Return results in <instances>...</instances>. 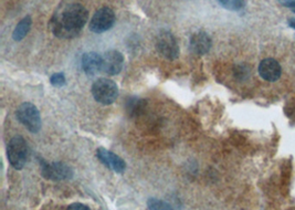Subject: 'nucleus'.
<instances>
[{"label": "nucleus", "mask_w": 295, "mask_h": 210, "mask_svg": "<svg viewBox=\"0 0 295 210\" xmlns=\"http://www.w3.org/2000/svg\"><path fill=\"white\" fill-rule=\"evenodd\" d=\"M88 19L89 12L86 7L80 4H72L51 19V31L60 39L75 38L82 31Z\"/></svg>", "instance_id": "nucleus-1"}, {"label": "nucleus", "mask_w": 295, "mask_h": 210, "mask_svg": "<svg viewBox=\"0 0 295 210\" xmlns=\"http://www.w3.org/2000/svg\"><path fill=\"white\" fill-rule=\"evenodd\" d=\"M94 99L101 104L109 105L114 103L118 96V88L114 81L110 79H98L92 86Z\"/></svg>", "instance_id": "nucleus-2"}, {"label": "nucleus", "mask_w": 295, "mask_h": 210, "mask_svg": "<svg viewBox=\"0 0 295 210\" xmlns=\"http://www.w3.org/2000/svg\"><path fill=\"white\" fill-rule=\"evenodd\" d=\"M7 155L10 165L17 171L23 170L28 157V149L25 139L21 136L11 138L7 147Z\"/></svg>", "instance_id": "nucleus-3"}, {"label": "nucleus", "mask_w": 295, "mask_h": 210, "mask_svg": "<svg viewBox=\"0 0 295 210\" xmlns=\"http://www.w3.org/2000/svg\"><path fill=\"white\" fill-rule=\"evenodd\" d=\"M17 120L32 133H38L41 129V117L38 109L31 103L21 104L16 112Z\"/></svg>", "instance_id": "nucleus-4"}, {"label": "nucleus", "mask_w": 295, "mask_h": 210, "mask_svg": "<svg viewBox=\"0 0 295 210\" xmlns=\"http://www.w3.org/2000/svg\"><path fill=\"white\" fill-rule=\"evenodd\" d=\"M156 49L165 59L175 60L179 55V47L176 38L170 31H161L156 39Z\"/></svg>", "instance_id": "nucleus-5"}, {"label": "nucleus", "mask_w": 295, "mask_h": 210, "mask_svg": "<svg viewBox=\"0 0 295 210\" xmlns=\"http://www.w3.org/2000/svg\"><path fill=\"white\" fill-rule=\"evenodd\" d=\"M115 23V13L109 7L98 9L90 21L89 28L94 33H103L110 30Z\"/></svg>", "instance_id": "nucleus-6"}, {"label": "nucleus", "mask_w": 295, "mask_h": 210, "mask_svg": "<svg viewBox=\"0 0 295 210\" xmlns=\"http://www.w3.org/2000/svg\"><path fill=\"white\" fill-rule=\"evenodd\" d=\"M41 173L42 176L46 179H50L54 181L67 180L73 177L72 168L61 162H54L50 164L41 162Z\"/></svg>", "instance_id": "nucleus-7"}, {"label": "nucleus", "mask_w": 295, "mask_h": 210, "mask_svg": "<svg viewBox=\"0 0 295 210\" xmlns=\"http://www.w3.org/2000/svg\"><path fill=\"white\" fill-rule=\"evenodd\" d=\"M124 66L123 54L117 50H110L103 57V70L104 73L109 75H116L122 71Z\"/></svg>", "instance_id": "nucleus-8"}, {"label": "nucleus", "mask_w": 295, "mask_h": 210, "mask_svg": "<svg viewBox=\"0 0 295 210\" xmlns=\"http://www.w3.org/2000/svg\"><path fill=\"white\" fill-rule=\"evenodd\" d=\"M96 155L98 159L101 160V163H103L105 166H108L110 170L114 171L115 173L118 174H122L125 172L126 164L121 157L116 155V154L105 150L103 147H100V149L96 151Z\"/></svg>", "instance_id": "nucleus-9"}, {"label": "nucleus", "mask_w": 295, "mask_h": 210, "mask_svg": "<svg viewBox=\"0 0 295 210\" xmlns=\"http://www.w3.org/2000/svg\"><path fill=\"white\" fill-rule=\"evenodd\" d=\"M281 73H282L281 66L275 59H265L259 65V74L265 81L275 82L280 79Z\"/></svg>", "instance_id": "nucleus-10"}, {"label": "nucleus", "mask_w": 295, "mask_h": 210, "mask_svg": "<svg viewBox=\"0 0 295 210\" xmlns=\"http://www.w3.org/2000/svg\"><path fill=\"white\" fill-rule=\"evenodd\" d=\"M82 68L88 75H95L103 70V58L96 52H89L82 57Z\"/></svg>", "instance_id": "nucleus-11"}, {"label": "nucleus", "mask_w": 295, "mask_h": 210, "mask_svg": "<svg viewBox=\"0 0 295 210\" xmlns=\"http://www.w3.org/2000/svg\"><path fill=\"white\" fill-rule=\"evenodd\" d=\"M212 39L205 31H198L191 39V49L192 51L198 55H203L209 52L212 48Z\"/></svg>", "instance_id": "nucleus-12"}, {"label": "nucleus", "mask_w": 295, "mask_h": 210, "mask_svg": "<svg viewBox=\"0 0 295 210\" xmlns=\"http://www.w3.org/2000/svg\"><path fill=\"white\" fill-rule=\"evenodd\" d=\"M31 24H32V21H31L30 16H27L23 20H21L20 23L17 25L16 29L13 30V33H12L13 40H16V41L23 40L27 36V33L29 32L30 28H31Z\"/></svg>", "instance_id": "nucleus-13"}, {"label": "nucleus", "mask_w": 295, "mask_h": 210, "mask_svg": "<svg viewBox=\"0 0 295 210\" xmlns=\"http://www.w3.org/2000/svg\"><path fill=\"white\" fill-rule=\"evenodd\" d=\"M146 107V101L143 99H138V97H131L126 102V111H128L129 115L135 116L143 112Z\"/></svg>", "instance_id": "nucleus-14"}, {"label": "nucleus", "mask_w": 295, "mask_h": 210, "mask_svg": "<svg viewBox=\"0 0 295 210\" xmlns=\"http://www.w3.org/2000/svg\"><path fill=\"white\" fill-rule=\"evenodd\" d=\"M217 2L226 9L234 11L242 9L245 5L244 0H217Z\"/></svg>", "instance_id": "nucleus-15"}, {"label": "nucleus", "mask_w": 295, "mask_h": 210, "mask_svg": "<svg viewBox=\"0 0 295 210\" xmlns=\"http://www.w3.org/2000/svg\"><path fill=\"white\" fill-rule=\"evenodd\" d=\"M149 208L151 209H172V207L163 200L151 198L149 200Z\"/></svg>", "instance_id": "nucleus-16"}, {"label": "nucleus", "mask_w": 295, "mask_h": 210, "mask_svg": "<svg viewBox=\"0 0 295 210\" xmlns=\"http://www.w3.org/2000/svg\"><path fill=\"white\" fill-rule=\"evenodd\" d=\"M51 83L54 87H63L66 84V76L63 73H54L51 76Z\"/></svg>", "instance_id": "nucleus-17"}, {"label": "nucleus", "mask_w": 295, "mask_h": 210, "mask_svg": "<svg viewBox=\"0 0 295 210\" xmlns=\"http://www.w3.org/2000/svg\"><path fill=\"white\" fill-rule=\"evenodd\" d=\"M69 209H75V210H89L90 208L83 204H72L69 206Z\"/></svg>", "instance_id": "nucleus-18"}, {"label": "nucleus", "mask_w": 295, "mask_h": 210, "mask_svg": "<svg viewBox=\"0 0 295 210\" xmlns=\"http://www.w3.org/2000/svg\"><path fill=\"white\" fill-rule=\"evenodd\" d=\"M278 2L281 4V5H283L285 7H291V5L295 2V0H278Z\"/></svg>", "instance_id": "nucleus-19"}, {"label": "nucleus", "mask_w": 295, "mask_h": 210, "mask_svg": "<svg viewBox=\"0 0 295 210\" xmlns=\"http://www.w3.org/2000/svg\"><path fill=\"white\" fill-rule=\"evenodd\" d=\"M289 26L291 28H293V29H295V19H290L289 20Z\"/></svg>", "instance_id": "nucleus-20"}, {"label": "nucleus", "mask_w": 295, "mask_h": 210, "mask_svg": "<svg viewBox=\"0 0 295 210\" xmlns=\"http://www.w3.org/2000/svg\"><path fill=\"white\" fill-rule=\"evenodd\" d=\"M290 8L292 9V11H293V12H295V2H294V3L292 4V5H291V7H290Z\"/></svg>", "instance_id": "nucleus-21"}]
</instances>
